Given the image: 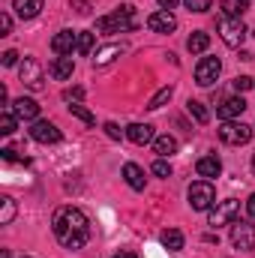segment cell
<instances>
[{
  "instance_id": "cell-1",
  "label": "cell",
  "mask_w": 255,
  "mask_h": 258,
  "mask_svg": "<svg viewBox=\"0 0 255 258\" xmlns=\"http://www.w3.org/2000/svg\"><path fill=\"white\" fill-rule=\"evenodd\" d=\"M51 228H54V237L60 240V246H66V249H81L90 240V219L78 207H57Z\"/></svg>"
},
{
  "instance_id": "cell-2",
  "label": "cell",
  "mask_w": 255,
  "mask_h": 258,
  "mask_svg": "<svg viewBox=\"0 0 255 258\" xmlns=\"http://www.w3.org/2000/svg\"><path fill=\"white\" fill-rule=\"evenodd\" d=\"M135 27H138V15H135L132 6H120V9H114L111 15L96 18V30H99V33H129V30H135Z\"/></svg>"
},
{
  "instance_id": "cell-3",
  "label": "cell",
  "mask_w": 255,
  "mask_h": 258,
  "mask_svg": "<svg viewBox=\"0 0 255 258\" xmlns=\"http://www.w3.org/2000/svg\"><path fill=\"white\" fill-rule=\"evenodd\" d=\"M216 30H219V39H222L228 48H240L243 39H246V24H243V18L222 15V18L216 21Z\"/></svg>"
},
{
  "instance_id": "cell-4",
  "label": "cell",
  "mask_w": 255,
  "mask_h": 258,
  "mask_svg": "<svg viewBox=\"0 0 255 258\" xmlns=\"http://www.w3.org/2000/svg\"><path fill=\"white\" fill-rule=\"evenodd\" d=\"M231 243H234L240 252L255 249V222L252 219H234V222H231Z\"/></svg>"
},
{
  "instance_id": "cell-5",
  "label": "cell",
  "mask_w": 255,
  "mask_h": 258,
  "mask_svg": "<svg viewBox=\"0 0 255 258\" xmlns=\"http://www.w3.org/2000/svg\"><path fill=\"white\" fill-rule=\"evenodd\" d=\"M216 201V189L210 180H195L189 186V207L192 210H210Z\"/></svg>"
},
{
  "instance_id": "cell-6",
  "label": "cell",
  "mask_w": 255,
  "mask_h": 258,
  "mask_svg": "<svg viewBox=\"0 0 255 258\" xmlns=\"http://www.w3.org/2000/svg\"><path fill=\"white\" fill-rule=\"evenodd\" d=\"M252 138V126L249 123H234V120H225L219 126V141L222 144H231V147H240Z\"/></svg>"
},
{
  "instance_id": "cell-7",
  "label": "cell",
  "mask_w": 255,
  "mask_h": 258,
  "mask_svg": "<svg viewBox=\"0 0 255 258\" xmlns=\"http://www.w3.org/2000/svg\"><path fill=\"white\" fill-rule=\"evenodd\" d=\"M18 75H21V84L30 87V90H42L45 84V75H42V66L36 63L33 57H24V63L18 66Z\"/></svg>"
},
{
  "instance_id": "cell-8",
  "label": "cell",
  "mask_w": 255,
  "mask_h": 258,
  "mask_svg": "<svg viewBox=\"0 0 255 258\" xmlns=\"http://www.w3.org/2000/svg\"><path fill=\"white\" fill-rule=\"evenodd\" d=\"M237 210H240V201H234V198H228V201H219L216 207H210V225H213V228H219V225H228V222H234Z\"/></svg>"
},
{
  "instance_id": "cell-9",
  "label": "cell",
  "mask_w": 255,
  "mask_h": 258,
  "mask_svg": "<svg viewBox=\"0 0 255 258\" xmlns=\"http://www.w3.org/2000/svg\"><path fill=\"white\" fill-rule=\"evenodd\" d=\"M219 72H222L219 57H201V63L195 66V81H198L201 87H210V84L219 78Z\"/></svg>"
},
{
  "instance_id": "cell-10",
  "label": "cell",
  "mask_w": 255,
  "mask_h": 258,
  "mask_svg": "<svg viewBox=\"0 0 255 258\" xmlns=\"http://www.w3.org/2000/svg\"><path fill=\"white\" fill-rule=\"evenodd\" d=\"M30 138L39 141V144H57L60 141V129L54 126V123H48V120H33Z\"/></svg>"
},
{
  "instance_id": "cell-11",
  "label": "cell",
  "mask_w": 255,
  "mask_h": 258,
  "mask_svg": "<svg viewBox=\"0 0 255 258\" xmlns=\"http://www.w3.org/2000/svg\"><path fill=\"white\" fill-rule=\"evenodd\" d=\"M51 51H54L57 57H69L72 51H78V33H72V30H60V33L51 39Z\"/></svg>"
},
{
  "instance_id": "cell-12",
  "label": "cell",
  "mask_w": 255,
  "mask_h": 258,
  "mask_svg": "<svg viewBox=\"0 0 255 258\" xmlns=\"http://www.w3.org/2000/svg\"><path fill=\"white\" fill-rule=\"evenodd\" d=\"M147 27H150L153 33H171V30L177 27V18H174L168 9H159V12H153V15L147 18Z\"/></svg>"
},
{
  "instance_id": "cell-13",
  "label": "cell",
  "mask_w": 255,
  "mask_h": 258,
  "mask_svg": "<svg viewBox=\"0 0 255 258\" xmlns=\"http://www.w3.org/2000/svg\"><path fill=\"white\" fill-rule=\"evenodd\" d=\"M243 111H246V99H243V96H231V99H225V102L216 108L219 120H234V117H240Z\"/></svg>"
},
{
  "instance_id": "cell-14",
  "label": "cell",
  "mask_w": 255,
  "mask_h": 258,
  "mask_svg": "<svg viewBox=\"0 0 255 258\" xmlns=\"http://www.w3.org/2000/svg\"><path fill=\"white\" fill-rule=\"evenodd\" d=\"M12 114L21 117V120H36V117H39V105H36V99L21 96V99L12 102Z\"/></svg>"
},
{
  "instance_id": "cell-15",
  "label": "cell",
  "mask_w": 255,
  "mask_h": 258,
  "mask_svg": "<svg viewBox=\"0 0 255 258\" xmlns=\"http://www.w3.org/2000/svg\"><path fill=\"white\" fill-rule=\"evenodd\" d=\"M72 72H75V60H72V54H69V57H54L51 66H48V75H51L54 81H66V78H72Z\"/></svg>"
},
{
  "instance_id": "cell-16",
  "label": "cell",
  "mask_w": 255,
  "mask_h": 258,
  "mask_svg": "<svg viewBox=\"0 0 255 258\" xmlns=\"http://www.w3.org/2000/svg\"><path fill=\"white\" fill-rule=\"evenodd\" d=\"M126 138L132 144H150V141H156V132L150 123H132V126H126Z\"/></svg>"
},
{
  "instance_id": "cell-17",
  "label": "cell",
  "mask_w": 255,
  "mask_h": 258,
  "mask_svg": "<svg viewBox=\"0 0 255 258\" xmlns=\"http://www.w3.org/2000/svg\"><path fill=\"white\" fill-rule=\"evenodd\" d=\"M195 171H198V177L210 180V177H219V174H222V162H219L216 156H201V159L195 162Z\"/></svg>"
},
{
  "instance_id": "cell-18",
  "label": "cell",
  "mask_w": 255,
  "mask_h": 258,
  "mask_svg": "<svg viewBox=\"0 0 255 258\" xmlns=\"http://www.w3.org/2000/svg\"><path fill=\"white\" fill-rule=\"evenodd\" d=\"M12 9H15L18 18L30 21V18H36L42 12V0H12Z\"/></svg>"
},
{
  "instance_id": "cell-19",
  "label": "cell",
  "mask_w": 255,
  "mask_h": 258,
  "mask_svg": "<svg viewBox=\"0 0 255 258\" xmlns=\"http://www.w3.org/2000/svg\"><path fill=\"white\" fill-rule=\"evenodd\" d=\"M123 177H126V183L135 189V192H141V189H144V183H147L144 171H141L135 162H126V165H123Z\"/></svg>"
},
{
  "instance_id": "cell-20",
  "label": "cell",
  "mask_w": 255,
  "mask_h": 258,
  "mask_svg": "<svg viewBox=\"0 0 255 258\" xmlns=\"http://www.w3.org/2000/svg\"><path fill=\"white\" fill-rule=\"evenodd\" d=\"M159 240H162V246H165L168 252H180V249H183V234H180L177 228H165V231L159 234Z\"/></svg>"
},
{
  "instance_id": "cell-21",
  "label": "cell",
  "mask_w": 255,
  "mask_h": 258,
  "mask_svg": "<svg viewBox=\"0 0 255 258\" xmlns=\"http://www.w3.org/2000/svg\"><path fill=\"white\" fill-rule=\"evenodd\" d=\"M207 45H210V36H207L204 30H195L189 39H186V48H189L192 54H201V51H207Z\"/></svg>"
},
{
  "instance_id": "cell-22",
  "label": "cell",
  "mask_w": 255,
  "mask_h": 258,
  "mask_svg": "<svg viewBox=\"0 0 255 258\" xmlns=\"http://www.w3.org/2000/svg\"><path fill=\"white\" fill-rule=\"evenodd\" d=\"M153 150H156L159 156H171V153H177V138H171V135H159V138L153 141Z\"/></svg>"
},
{
  "instance_id": "cell-23",
  "label": "cell",
  "mask_w": 255,
  "mask_h": 258,
  "mask_svg": "<svg viewBox=\"0 0 255 258\" xmlns=\"http://www.w3.org/2000/svg\"><path fill=\"white\" fill-rule=\"evenodd\" d=\"M120 51H123V45H108V48H102V51H96V57H93V66H108L114 57H120Z\"/></svg>"
},
{
  "instance_id": "cell-24",
  "label": "cell",
  "mask_w": 255,
  "mask_h": 258,
  "mask_svg": "<svg viewBox=\"0 0 255 258\" xmlns=\"http://www.w3.org/2000/svg\"><path fill=\"white\" fill-rule=\"evenodd\" d=\"M222 9H225V15H231V18H240V15L249 9V0H222Z\"/></svg>"
},
{
  "instance_id": "cell-25",
  "label": "cell",
  "mask_w": 255,
  "mask_h": 258,
  "mask_svg": "<svg viewBox=\"0 0 255 258\" xmlns=\"http://www.w3.org/2000/svg\"><path fill=\"white\" fill-rule=\"evenodd\" d=\"M171 96H174V87L168 84V87H162V90H159V93H156V96H153V99L147 102V108H150V111H156V108H162V105H165V102H168Z\"/></svg>"
},
{
  "instance_id": "cell-26",
  "label": "cell",
  "mask_w": 255,
  "mask_h": 258,
  "mask_svg": "<svg viewBox=\"0 0 255 258\" xmlns=\"http://www.w3.org/2000/svg\"><path fill=\"white\" fill-rule=\"evenodd\" d=\"M69 114H72V117H78V120H81V123H87V126H93V123H96V117H93L81 102H72V105H69Z\"/></svg>"
},
{
  "instance_id": "cell-27",
  "label": "cell",
  "mask_w": 255,
  "mask_h": 258,
  "mask_svg": "<svg viewBox=\"0 0 255 258\" xmlns=\"http://www.w3.org/2000/svg\"><path fill=\"white\" fill-rule=\"evenodd\" d=\"M3 210H0V225H9L12 219H15V201L9 198V195H3Z\"/></svg>"
},
{
  "instance_id": "cell-28",
  "label": "cell",
  "mask_w": 255,
  "mask_h": 258,
  "mask_svg": "<svg viewBox=\"0 0 255 258\" xmlns=\"http://www.w3.org/2000/svg\"><path fill=\"white\" fill-rule=\"evenodd\" d=\"M186 108H189V114L195 117V120H198V123H207V120H210L207 108H204V105H201L198 99H189V102H186Z\"/></svg>"
},
{
  "instance_id": "cell-29",
  "label": "cell",
  "mask_w": 255,
  "mask_h": 258,
  "mask_svg": "<svg viewBox=\"0 0 255 258\" xmlns=\"http://www.w3.org/2000/svg\"><path fill=\"white\" fill-rule=\"evenodd\" d=\"M93 39H96V33L81 30V33H78V54H90V51H93Z\"/></svg>"
},
{
  "instance_id": "cell-30",
  "label": "cell",
  "mask_w": 255,
  "mask_h": 258,
  "mask_svg": "<svg viewBox=\"0 0 255 258\" xmlns=\"http://www.w3.org/2000/svg\"><path fill=\"white\" fill-rule=\"evenodd\" d=\"M15 126H18L15 114H12V111H3V114H0V135H12Z\"/></svg>"
},
{
  "instance_id": "cell-31",
  "label": "cell",
  "mask_w": 255,
  "mask_h": 258,
  "mask_svg": "<svg viewBox=\"0 0 255 258\" xmlns=\"http://www.w3.org/2000/svg\"><path fill=\"white\" fill-rule=\"evenodd\" d=\"M153 174H156V177H171V162L156 159V162H153Z\"/></svg>"
},
{
  "instance_id": "cell-32",
  "label": "cell",
  "mask_w": 255,
  "mask_h": 258,
  "mask_svg": "<svg viewBox=\"0 0 255 258\" xmlns=\"http://www.w3.org/2000/svg\"><path fill=\"white\" fill-rule=\"evenodd\" d=\"M252 78H249V75H237V78H234V90H237V93H246V90H252Z\"/></svg>"
},
{
  "instance_id": "cell-33",
  "label": "cell",
  "mask_w": 255,
  "mask_h": 258,
  "mask_svg": "<svg viewBox=\"0 0 255 258\" xmlns=\"http://www.w3.org/2000/svg\"><path fill=\"white\" fill-rule=\"evenodd\" d=\"M183 3H186V9H189V12H207L213 0H183Z\"/></svg>"
},
{
  "instance_id": "cell-34",
  "label": "cell",
  "mask_w": 255,
  "mask_h": 258,
  "mask_svg": "<svg viewBox=\"0 0 255 258\" xmlns=\"http://www.w3.org/2000/svg\"><path fill=\"white\" fill-rule=\"evenodd\" d=\"M102 129H105V135H108V138H114V141H120V138L126 135V129H120L117 123H111V120H108V123H105Z\"/></svg>"
},
{
  "instance_id": "cell-35",
  "label": "cell",
  "mask_w": 255,
  "mask_h": 258,
  "mask_svg": "<svg viewBox=\"0 0 255 258\" xmlns=\"http://www.w3.org/2000/svg\"><path fill=\"white\" fill-rule=\"evenodd\" d=\"M12 33V18L9 12H0V36H9Z\"/></svg>"
},
{
  "instance_id": "cell-36",
  "label": "cell",
  "mask_w": 255,
  "mask_h": 258,
  "mask_svg": "<svg viewBox=\"0 0 255 258\" xmlns=\"http://www.w3.org/2000/svg\"><path fill=\"white\" fill-rule=\"evenodd\" d=\"M0 156H3V159H6V162H18V159H21V156H18V150H15V147H3V150H0Z\"/></svg>"
},
{
  "instance_id": "cell-37",
  "label": "cell",
  "mask_w": 255,
  "mask_h": 258,
  "mask_svg": "<svg viewBox=\"0 0 255 258\" xmlns=\"http://www.w3.org/2000/svg\"><path fill=\"white\" fill-rule=\"evenodd\" d=\"M18 63V51H3V66H15Z\"/></svg>"
},
{
  "instance_id": "cell-38",
  "label": "cell",
  "mask_w": 255,
  "mask_h": 258,
  "mask_svg": "<svg viewBox=\"0 0 255 258\" xmlns=\"http://www.w3.org/2000/svg\"><path fill=\"white\" fill-rule=\"evenodd\" d=\"M81 96H84V90H81V87H75V90H66V93H63L66 102H72V99H81Z\"/></svg>"
},
{
  "instance_id": "cell-39",
  "label": "cell",
  "mask_w": 255,
  "mask_h": 258,
  "mask_svg": "<svg viewBox=\"0 0 255 258\" xmlns=\"http://www.w3.org/2000/svg\"><path fill=\"white\" fill-rule=\"evenodd\" d=\"M246 213H249V216L255 219V192L249 195V201H246Z\"/></svg>"
},
{
  "instance_id": "cell-40",
  "label": "cell",
  "mask_w": 255,
  "mask_h": 258,
  "mask_svg": "<svg viewBox=\"0 0 255 258\" xmlns=\"http://www.w3.org/2000/svg\"><path fill=\"white\" fill-rule=\"evenodd\" d=\"M159 6H162V9H168V12H171V9H174V6H177V0H159Z\"/></svg>"
},
{
  "instance_id": "cell-41",
  "label": "cell",
  "mask_w": 255,
  "mask_h": 258,
  "mask_svg": "<svg viewBox=\"0 0 255 258\" xmlns=\"http://www.w3.org/2000/svg\"><path fill=\"white\" fill-rule=\"evenodd\" d=\"M114 258H138L135 252H120V255H114Z\"/></svg>"
},
{
  "instance_id": "cell-42",
  "label": "cell",
  "mask_w": 255,
  "mask_h": 258,
  "mask_svg": "<svg viewBox=\"0 0 255 258\" xmlns=\"http://www.w3.org/2000/svg\"><path fill=\"white\" fill-rule=\"evenodd\" d=\"M252 171H255V153H252Z\"/></svg>"
}]
</instances>
